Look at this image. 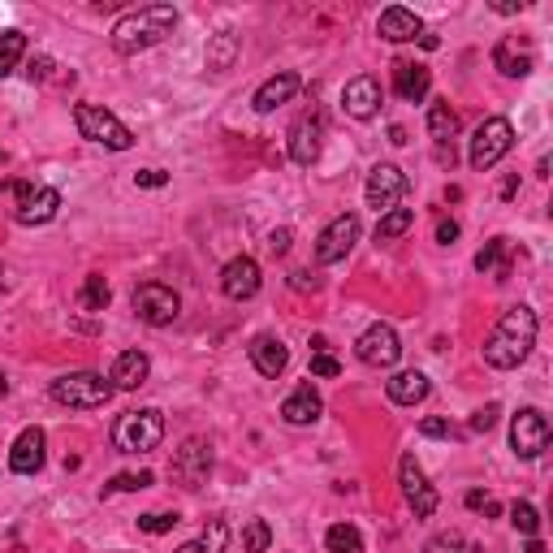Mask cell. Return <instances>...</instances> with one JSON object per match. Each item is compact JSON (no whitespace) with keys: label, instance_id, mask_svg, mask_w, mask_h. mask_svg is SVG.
I'll return each instance as SVG.
<instances>
[{"label":"cell","instance_id":"obj_1","mask_svg":"<svg viewBox=\"0 0 553 553\" xmlns=\"http://www.w3.org/2000/svg\"><path fill=\"white\" fill-rule=\"evenodd\" d=\"M537 333H540V320L532 308L519 303V308L502 311V320L493 325V333H488V342H485V363L488 368H502V372L519 368L523 359L532 355Z\"/></svg>","mask_w":553,"mask_h":553},{"label":"cell","instance_id":"obj_2","mask_svg":"<svg viewBox=\"0 0 553 553\" xmlns=\"http://www.w3.org/2000/svg\"><path fill=\"white\" fill-rule=\"evenodd\" d=\"M173 26H178V9L173 5H143V9L126 14L113 26V48L121 57H139V52L156 48L164 35H173Z\"/></svg>","mask_w":553,"mask_h":553},{"label":"cell","instance_id":"obj_3","mask_svg":"<svg viewBox=\"0 0 553 553\" xmlns=\"http://www.w3.org/2000/svg\"><path fill=\"white\" fill-rule=\"evenodd\" d=\"M161 437H164V415L156 407L126 411V415L113 423V445L121 454H147V450L161 445Z\"/></svg>","mask_w":553,"mask_h":553},{"label":"cell","instance_id":"obj_4","mask_svg":"<svg viewBox=\"0 0 553 553\" xmlns=\"http://www.w3.org/2000/svg\"><path fill=\"white\" fill-rule=\"evenodd\" d=\"M113 381H104L99 372H69L61 381H52V402L61 407H74V411H96L113 398Z\"/></svg>","mask_w":553,"mask_h":553},{"label":"cell","instance_id":"obj_5","mask_svg":"<svg viewBox=\"0 0 553 553\" xmlns=\"http://www.w3.org/2000/svg\"><path fill=\"white\" fill-rule=\"evenodd\" d=\"M74 126H78L82 139L109 147V151H130L134 147L130 126H121V121H117L109 109H99V104H78V109H74Z\"/></svg>","mask_w":553,"mask_h":553},{"label":"cell","instance_id":"obj_6","mask_svg":"<svg viewBox=\"0 0 553 553\" xmlns=\"http://www.w3.org/2000/svg\"><path fill=\"white\" fill-rule=\"evenodd\" d=\"M515 147V126L506 121V117H488L485 126L472 134V147H467V161H472V169H493V164L502 161L506 151Z\"/></svg>","mask_w":553,"mask_h":553},{"label":"cell","instance_id":"obj_7","mask_svg":"<svg viewBox=\"0 0 553 553\" xmlns=\"http://www.w3.org/2000/svg\"><path fill=\"white\" fill-rule=\"evenodd\" d=\"M134 311H139L143 325L164 329L182 316V298H178V290L164 286V281H143V286L134 290Z\"/></svg>","mask_w":553,"mask_h":553},{"label":"cell","instance_id":"obj_8","mask_svg":"<svg viewBox=\"0 0 553 553\" xmlns=\"http://www.w3.org/2000/svg\"><path fill=\"white\" fill-rule=\"evenodd\" d=\"M549 420H545V411H537V407H523L515 420H510V450L519 458H540L545 450H549Z\"/></svg>","mask_w":553,"mask_h":553},{"label":"cell","instance_id":"obj_9","mask_svg":"<svg viewBox=\"0 0 553 553\" xmlns=\"http://www.w3.org/2000/svg\"><path fill=\"white\" fill-rule=\"evenodd\" d=\"M402 195H407V173H402L398 164H376L372 173H368L363 199H368V208H376L381 216L398 208V199Z\"/></svg>","mask_w":553,"mask_h":553},{"label":"cell","instance_id":"obj_10","mask_svg":"<svg viewBox=\"0 0 553 553\" xmlns=\"http://www.w3.org/2000/svg\"><path fill=\"white\" fill-rule=\"evenodd\" d=\"M398 485H402V497H407V506L420 515V519H428L433 510H437V488L428 485V475H423V467L415 463V454H402L398 458Z\"/></svg>","mask_w":553,"mask_h":553},{"label":"cell","instance_id":"obj_11","mask_svg":"<svg viewBox=\"0 0 553 553\" xmlns=\"http://www.w3.org/2000/svg\"><path fill=\"white\" fill-rule=\"evenodd\" d=\"M359 243V216L355 212H342V216H333L320 234V243H316V260L320 264H338L350 256V246Z\"/></svg>","mask_w":553,"mask_h":553},{"label":"cell","instance_id":"obj_12","mask_svg":"<svg viewBox=\"0 0 553 553\" xmlns=\"http://www.w3.org/2000/svg\"><path fill=\"white\" fill-rule=\"evenodd\" d=\"M208 472H212V445L203 437H191L178 454H173V480H178L182 488H199L208 480Z\"/></svg>","mask_w":553,"mask_h":553},{"label":"cell","instance_id":"obj_13","mask_svg":"<svg viewBox=\"0 0 553 553\" xmlns=\"http://www.w3.org/2000/svg\"><path fill=\"white\" fill-rule=\"evenodd\" d=\"M355 350H359V359H363L368 368H393V363L402 359V342H398L393 325H372L355 342Z\"/></svg>","mask_w":553,"mask_h":553},{"label":"cell","instance_id":"obj_14","mask_svg":"<svg viewBox=\"0 0 553 553\" xmlns=\"http://www.w3.org/2000/svg\"><path fill=\"white\" fill-rule=\"evenodd\" d=\"M221 290H225V298H234V303L256 298V294H260V264L251 260V256H234V260L221 268Z\"/></svg>","mask_w":553,"mask_h":553},{"label":"cell","instance_id":"obj_15","mask_svg":"<svg viewBox=\"0 0 553 553\" xmlns=\"http://www.w3.org/2000/svg\"><path fill=\"white\" fill-rule=\"evenodd\" d=\"M61 208V191L57 186H31L26 195L14 203V221L17 225H48Z\"/></svg>","mask_w":553,"mask_h":553},{"label":"cell","instance_id":"obj_16","mask_svg":"<svg viewBox=\"0 0 553 553\" xmlns=\"http://www.w3.org/2000/svg\"><path fill=\"white\" fill-rule=\"evenodd\" d=\"M44 450H48V437H44V428H22L14 441V450H9V467L17 475H35L44 467Z\"/></svg>","mask_w":553,"mask_h":553},{"label":"cell","instance_id":"obj_17","mask_svg":"<svg viewBox=\"0 0 553 553\" xmlns=\"http://www.w3.org/2000/svg\"><path fill=\"white\" fill-rule=\"evenodd\" d=\"M342 109L355 121H368V117H376V109H381V82L372 78V74H359V78L346 82L342 91Z\"/></svg>","mask_w":553,"mask_h":553},{"label":"cell","instance_id":"obj_18","mask_svg":"<svg viewBox=\"0 0 553 553\" xmlns=\"http://www.w3.org/2000/svg\"><path fill=\"white\" fill-rule=\"evenodd\" d=\"M376 31H381V39H390V44H411V39H420L423 35V22H420L415 9L390 5V9L381 14V22H376Z\"/></svg>","mask_w":553,"mask_h":553},{"label":"cell","instance_id":"obj_19","mask_svg":"<svg viewBox=\"0 0 553 553\" xmlns=\"http://www.w3.org/2000/svg\"><path fill=\"white\" fill-rule=\"evenodd\" d=\"M246 355H251V363H256V372H260V376H281V372H286V363H290V350H286V342H281V338H273V333L251 338Z\"/></svg>","mask_w":553,"mask_h":553},{"label":"cell","instance_id":"obj_20","mask_svg":"<svg viewBox=\"0 0 553 553\" xmlns=\"http://www.w3.org/2000/svg\"><path fill=\"white\" fill-rule=\"evenodd\" d=\"M298 87H303V78H298L294 69H281L276 78H268V82L260 87V91H256V99H251V109H256V113H276L281 104H290Z\"/></svg>","mask_w":553,"mask_h":553},{"label":"cell","instance_id":"obj_21","mask_svg":"<svg viewBox=\"0 0 553 553\" xmlns=\"http://www.w3.org/2000/svg\"><path fill=\"white\" fill-rule=\"evenodd\" d=\"M320 139H325V121H320L316 113L303 117V121L290 130V161L294 164H316V156H320Z\"/></svg>","mask_w":553,"mask_h":553},{"label":"cell","instance_id":"obj_22","mask_svg":"<svg viewBox=\"0 0 553 553\" xmlns=\"http://www.w3.org/2000/svg\"><path fill=\"white\" fill-rule=\"evenodd\" d=\"M325 415V402H320V393L311 390V385H298V390L281 402V420L294 423V428H308V423H316Z\"/></svg>","mask_w":553,"mask_h":553},{"label":"cell","instance_id":"obj_23","mask_svg":"<svg viewBox=\"0 0 553 553\" xmlns=\"http://www.w3.org/2000/svg\"><path fill=\"white\" fill-rule=\"evenodd\" d=\"M433 87V74L428 66H415V61H393V91L407 99V104H420Z\"/></svg>","mask_w":553,"mask_h":553},{"label":"cell","instance_id":"obj_24","mask_svg":"<svg viewBox=\"0 0 553 553\" xmlns=\"http://www.w3.org/2000/svg\"><path fill=\"white\" fill-rule=\"evenodd\" d=\"M147 372H151V359L143 350H126L113 359L109 381H113V390H139V385H147Z\"/></svg>","mask_w":553,"mask_h":553},{"label":"cell","instance_id":"obj_25","mask_svg":"<svg viewBox=\"0 0 553 553\" xmlns=\"http://www.w3.org/2000/svg\"><path fill=\"white\" fill-rule=\"evenodd\" d=\"M385 390H390V402H398V407H415V402L428 398L433 385H428V376H423V372H398Z\"/></svg>","mask_w":553,"mask_h":553},{"label":"cell","instance_id":"obj_26","mask_svg":"<svg viewBox=\"0 0 553 553\" xmlns=\"http://www.w3.org/2000/svg\"><path fill=\"white\" fill-rule=\"evenodd\" d=\"M475 268L485 276H493V281H506V276H510V238L485 243V251L475 256Z\"/></svg>","mask_w":553,"mask_h":553},{"label":"cell","instance_id":"obj_27","mask_svg":"<svg viewBox=\"0 0 553 553\" xmlns=\"http://www.w3.org/2000/svg\"><path fill=\"white\" fill-rule=\"evenodd\" d=\"M493 66L502 69L506 78H523V74H532V57H527V52H519V44H515V39H502V44L493 48Z\"/></svg>","mask_w":553,"mask_h":553},{"label":"cell","instance_id":"obj_28","mask_svg":"<svg viewBox=\"0 0 553 553\" xmlns=\"http://www.w3.org/2000/svg\"><path fill=\"white\" fill-rule=\"evenodd\" d=\"M234 61H238V35L234 31L212 35V44H208V69L212 74H225Z\"/></svg>","mask_w":553,"mask_h":553},{"label":"cell","instance_id":"obj_29","mask_svg":"<svg viewBox=\"0 0 553 553\" xmlns=\"http://www.w3.org/2000/svg\"><path fill=\"white\" fill-rule=\"evenodd\" d=\"M428 134H433L441 147H445V143H450V139L458 134V113L450 109V104H445V99H437V104L428 109Z\"/></svg>","mask_w":553,"mask_h":553},{"label":"cell","instance_id":"obj_30","mask_svg":"<svg viewBox=\"0 0 553 553\" xmlns=\"http://www.w3.org/2000/svg\"><path fill=\"white\" fill-rule=\"evenodd\" d=\"M109 303H113V286H109L99 273H91L87 281H82V290H78V308L82 311H104Z\"/></svg>","mask_w":553,"mask_h":553},{"label":"cell","instance_id":"obj_31","mask_svg":"<svg viewBox=\"0 0 553 553\" xmlns=\"http://www.w3.org/2000/svg\"><path fill=\"white\" fill-rule=\"evenodd\" d=\"M325 549L329 553H363V532L355 523H333L325 532Z\"/></svg>","mask_w":553,"mask_h":553},{"label":"cell","instance_id":"obj_32","mask_svg":"<svg viewBox=\"0 0 553 553\" xmlns=\"http://www.w3.org/2000/svg\"><path fill=\"white\" fill-rule=\"evenodd\" d=\"M411 225H415V212H411V208L385 212V216L376 221V243H393V238H402Z\"/></svg>","mask_w":553,"mask_h":553},{"label":"cell","instance_id":"obj_33","mask_svg":"<svg viewBox=\"0 0 553 553\" xmlns=\"http://www.w3.org/2000/svg\"><path fill=\"white\" fill-rule=\"evenodd\" d=\"M22 57H26V35L22 31H0V78H9Z\"/></svg>","mask_w":553,"mask_h":553},{"label":"cell","instance_id":"obj_34","mask_svg":"<svg viewBox=\"0 0 553 553\" xmlns=\"http://www.w3.org/2000/svg\"><path fill=\"white\" fill-rule=\"evenodd\" d=\"M268 545H273V527L264 519H251L243 532V553H268Z\"/></svg>","mask_w":553,"mask_h":553},{"label":"cell","instance_id":"obj_35","mask_svg":"<svg viewBox=\"0 0 553 553\" xmlns=\"http://www.w3.org/2000/svg\"><path fill=\"white\" fill-rule=\"evenodd\" d=\"M151 485H156L151 472H121L104 485V493H139V488H151Z\"/></svg>","mask_w":553,"mask_h":553},{"label":"cell","instance_id":"obj_36","mask_svg":"<svg viewBox=\"0 0 553 553\" xmlns=\"http://www.w3.org/2000/svg\"><path fill=\"white\" fill-rule=\"evenodd\" d=\"M178 515L173 510H151V515H139V532H147V537H164V532H173L178 527Z\"/></svg>","mask_w":553,"mask_h":553},{"label":"cell","instance_id":"obj_37","mask_svg":"<svg viewBox=\"0 0 553 553\" xmlns=\"http://www.w3.org/2000/svg\"><path fill=\"white\" fill-rule=\"evenodd\" d=\"M510 523H515V532H523V537H537V532H540V515H537V506L515 502V506H510Z\"/></svg>","mask_w":553,"mask_h":553},{"label":"cell","instance_id":"obj_38","mask_svg":"<svg viewBox=\"0 0 553 553\" xmlns=\"http://www.w3.org/2000/svg\"><path fill=\"white\" fill-rule=\"evenodd\" d=\"M134 182H139L143 191H161L164 182H169V173H164V169H139V173H134Z\"/></svg>","mask_w":553,"mask_h":553},{"label":"cell","instance_id":"obj_39","mask_svg":"<svg viewBox=\"0 0 553 553\" xmlns=\"http://www.w3.org/2000/svg\"><path fill=\"white\" fill-rule=\"evenodd\" d=\"M423 437H454V423L450 420H437V415H428V420L420 423Z\"/></svg>","mask_w":553,"mask_h":553},{"label":"cell","instance_id":"obj_40","mask_svg":"<svg viewBox=\"0 0 553 553\" xmlns=\"http://www.w3.org/2000/svg\"><path fill=\"white\" fill-rule=\"evenodd\" d=\"M342 372V363L333 355H311V376H338Z\"/></svg>","mask_w":553,"mask_h":553},{"label":"cell","instance_id":"obj_41","mask_svg":"<svg viewBox=\"0 0 553 553\" xmlns=\"http://www.w3.org/2000/svg\"><path fill=\"white\" fill-rule=\"evenodd\" d=\"M48 74H52V57H31L26 78H31V82H48Z\"/></svg>","mask_w":553,"mask_h":553},{"label":"cell","instance_id":"obj_42","mask_svg":"<svg viewBox=\"0 0 553 553\" xmlns=\"http://www.w3.org/2000/svg\"><path fill=\"white\" fill-rule=\"evenodd\" d=\"M493 423H497V402H488L485 411H475V415H472V428H475V433H488Z\"/></svg>","mask_w":553,"mask_h":553},{"label":"cell","instance_id":"obj_43","mask_svg":"<svg viewBox=\"0 0 553 553\" xmlns=\"http://www.w3.org/2000/svg\"><path fill=\"white\" fill-rule=\"evenodd\" d=\"M268 251H273V256H286V251H290V229H273V234H268Z\"/></svg>","mask_w":553,"mask_h":553},{"label":"cell","instance_id":"obj_44","mask_svg":"<svg viewBox=\"0 0 553 553\" xmlns=\"http://www.w3.org/2000/svg\"><path fill=\"white\" fill-rule=\"evenodd\" d=\"M290 286L294 290H320V276H311V273L298 268V273H290Z\"/></svg>","mask_w":553,"mask_h":553},{"label":"cell","instance_id":"obj_45","mask_svg":"<svg viewBox=\"0 0 553 553\" xmlns=\"http://www.w3.org/2000/svg\"><path fill=\"white\" fill-rule=\"evenodd\" d=\"M454 238H458V221H441V225H437V243L450 246Z\"/></svg>","mask_w":553,"mask_h":553},{"label":"cell","instance_id":"obj_46","mask_svg":"<svg viewBox=\"0 0 553 553\" xmlns=\"http://www.w3.org/2000/svg\"><path fill=\"white\" fill-rule=\"evenodd\" d=\"M458 545H463V540H458L454 532H450V537H437V540H433V545H428V553H441V549H458Z\"/></svg>","mask_w":553,"mask_h":553},{"label":"cell","instance_id":"obj_47","mask_svg":"<svg viewBox=\"0 0 553 553\" xmlns=\"http://www.w3.org/2000/svg\"><path fill=\"white\" fill-rule=\"evenodd\" d=\"M463 502L472 506V510H485V502H488V493H485V488H472V493H467V497H463Z\"/></svg>","mask_w":553,"mask_h":553},{"label":"cell","instance_id":"obj_48","mask_svg":"<svg viewBox=\"0 0 553 553\" xmlns=\"http://www.w3.org/2000/svg\"><path fill=\"white\" fill-rule=\"evenodd\" d=\"M178 553H216V549H208V540L199 537V540H186V545H182Z\"/></svg>","mask_w":553,"mask_h":553},{"label":"cell","instance_id":"obj_49","mask_svg":"<svg viewBox=\"0 0 553 553\" xmlns=\"http://www.w3.org/2000/svg\"><path fill=\"white\" fill-rule=\"evenodd\" d=\"M390 143L402 147V143H407V130H402V126H390Z\"/></svg>","mask_w":553,"mask_h":553},{"label":"cell","instance_id":"obj_50","mask_svg":"<svg viewBox=\"0 0 553 553\" xmlns=\"http://www.w3.org/2000/svg\"><path fill=\"white\" fill-rule=\"evenodd\" d=\"M515 191H519V178H506V182H502V199H510Z\"/></svg>","mask_w":553,"mask_h":553},{"label":"cell","instance_id":"obj_51","mask_svg":"<svg viewBox=\"0 0 553 553\" xmlns=\"http://www.w3.org/2000/svg\"><path fill=\"white\" fill-rule=\"evenodd\" d=\"M420 44H423L428 52H437V48H441V39H437V35H420Z\"/></svg>","mask_w":553,"mask_h":553},{"label":"cell","instance_id":"obj_52","mask_svg":"<svg viewBox=\"0 0 553 553\" xmlns=\"http://www.w3.org/2000/svg\"><path fill=\"white\" fill-rule=\"evenodd\" d=\"M437 161L441 164H454V147H437Z\"/></svg>","mask_w":553,"mask_h":553},{"label":"cell","instance_id":"obj_53","mask_svg":"<svg viewBox=\"0 0 553 553\" xmlns=\"http://www.w3.org/2000/svg\"><path fill=\"white\" fill-rule=\"evenodd\" d=\"M523 553H545V545H540V537H527V549Z\"/></svg>","mask_w":553,"mask_h":553},{"label":"cell","instance_id":"obj_54","mask_svg":"<svg viewBox=\"0 0 553 553\" xmlns=\"http://www.w3.org/2000/svg\"><path fill=\"white\" fill-rule=\"evenodd\" d=\"M5 393H9V381H5V372H0V398H5Z\"/></svg>","mask_w":553,"mask_h":553},{"label":"cell","instance_id":"obj_55","mask_svg":"<svg viewBox=\"0 0 553 553\" xmlns=\"http://www.w3.org/2000/svg\"><path fill=\"white\" fill-rule=\"evenodd\" d=\"M463 553H485V549L480 545H463Z\"/></svg>","mask_w":553,"mask_h":553},{"label":"cell","instance_id":"obj_56","mask_svg":"<svg viewBox=\"0 0 553 553\" xmlns=\"http://www.w3.org/2000/svg\"><path fill=\"white\" fill-rule=\"evenodd\" d=\"M0 161H5V151H0Z\"/></svg>","mask_w":553,"mask_h":553}]
</instances>
